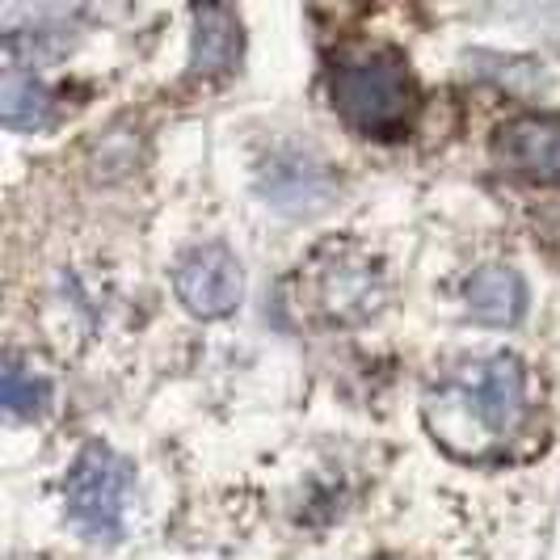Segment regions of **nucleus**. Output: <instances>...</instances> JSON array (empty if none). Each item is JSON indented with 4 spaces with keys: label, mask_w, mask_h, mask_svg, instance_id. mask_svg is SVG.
<instances>
[{
    "label": "nucleus",
    "mask_w": 560,
    "mask_h": 560,
    "mask_svg": "<svg viewBox=\"0 0 560 560\" xmlns=\"http://www.w3.org/2000/svg\"><path fill=\"white\" fill-rule=\"evenodd\" d=\"M380 560H400V557H380Z\"/></svg>",
    "instance_id": "f8f14e48"
},
{
    "label": "nucleus",
    "mask_w": 560,
    "mask_h": 560,
    "mask_svg": "<svg viewBox=\"0 0 560 560\" xmlns=\"http://www.w3.org/2000/svg\"><path fill=\"white\" fill-rule=\"evenodd\" d=\"M532 371L514 354L464 359L425 393L430 434L459 459H502L532 430Z\"/></svg>",
    "instance_id": "f257e3e1"
},
{
    "label": "nucleus",
    "mask_w": 560,
    "mask_h": 560,
    "mask_svg": "<svg viewBox=\"0 0 560 560\" xmlns=\"http://www.w3.org/2000/svg\"><path fill=\"white\" fill-rule=\"evenodd\" d=\"M173 287H177V300L195 316H228V312L241 304V266L224 245H195L177 261L173 270Z\"/></svg>",
    "instance_id": "39448f33"
},
{
    "label": "nucleus",
    "mask_w": 560,
    "mask_h": 560,
    "mask_svg": "<svg viewBox=\"0 0 560 560\" xmlns=\"http://www.w3.org/2000/svg\"><path fill=\"white\" fill-rule=\"evenodd\" d=\"M464 300L485 325H514L527 312V282L514 266H480L464 282Z\"/></svg>",
    "instance_id": "6e6552de"
},
{
    "label": "nucleus",
    "mask_w": 560,
    "mask_h": 560,
    "mask_svg": "<svg viewBox=\"0 0 560 560\" xmlns=\"http://www.w3.org/2000/svg\"><path fill=\"white\" fill-rule=\"evenodd\" d=\"M0 396H4V409L13 418H38V413H47L56 388H51L47 371H38L26 359H9L4 375H0Z\"/></svg>",
    "instance_id": "9d476101"
},
{
    "label": "nucleus",
    "mask_w": 560,
    "mask_h": 560,
    "mask_svg": "<svg viewBox=\"0 0 560 560\" xmlns=\"http://www.w3.org/2000/svg\"><path fill=\"white\" fill-rule=\"evenodd\" d=\"M261 195L279 211L312 215L325 211L334 198V173L308 148H275L261 165Z\"/></svg>",
    "instance_id": "423d86ee"
},
{
    "label": "nucleus",
    "mask_w": 560,
    "mask_h": 560,
    "mask_svg": "<svg viewBox=\"0 0 560 560\" xmlns=\"http://www.w3.org/2000/svg\"><path fill=\"white\" fill-rule=\"evenodd\" d=\"M127 493H131V464L118 451L84 447L63 480V502L72 523L93 539H118L127 518Z\"/></svg>",
    "instance_id": "20e7f679"
},
{
    "label": "nucleus",
    "mask_w": 560,
    "mask_h": 560,
    "mask_svg": "<svg viewBox=\"0 0 560 560\" xmlns=\"http://www.w3.org/2000/svg\"><path fill=\"white\" fill-rule=\"evenodd\" d=\"M300 291L316 316L334 325H363L388 304V275L366 245L334 236L300 266Z\"/></svg>",
    "instance_id": "f03ea898"
},
{
    "label": "nucleus",
    "mask_w": 560,
    "mask_h": 560,
    "mask_svg": "<svg viewBox=\"0 0 560 560\" xmlns=\"http://www.w3.org/2000/svg\"><path fill=\"white\" fill-rule=\"evenodd\" d=\"M241 56V22L228 4L195 9V51L190 68L195 77H224Z\"/></svg>",
    "instance_id": "1a4fd4ad"
},
{
    "label": "nucleus",
    "mask_w": 560,
    "mask_h": 560,
    "mask_svg": "<svg viewBox=\"0 0 560 560\" xmlns=\"http://www.w3.org/2000/svg\"><path fill=\"white\" fill-rule=\"evenodd\" d=\"M498 156L527 182H560V114H518L498 131Z\"/></svg>",
    "instance_id": "0eeeda50"
},
{
    "label": "nucleus",
    "mask_w": 560,
    "mask_h": 560,
    "mask_svg": "<svg viewBox=\"0 0 560 560\" xmlns=\"http://www.w3.org/2000/svg\"><path fill=\"white\" fill-rule=\"evenodd\" d=\"M329 89H334L337 114L350 127H359L363 136L393 140L405 131V122L413 114V77L405 68V59L388 47L346 56L334 68Z\"/></svg>",
    "instance_id": "7ed1b4c3"
},
{
    "label": "nucleus",
    "mask_w": 560,
    "mask_h": 560,
    "mask_svg": "<svg viewBox=\"0 0 560 560\" xmlns=\"http://www.w3.org/2000/svg\"><path fill=\"white\" fill-rule=\"evenodd\" d=\"M47 118H51V93L43 89V81L13 72L4 81V122L18 127V131H34Z\"/></svg>",
    "instance_id": "9b49d317"
}]
</instances>
